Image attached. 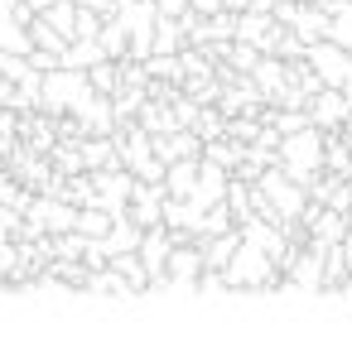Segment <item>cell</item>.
I'll use <instances>...</instances> for the list:
<instances>
[{
    "instance_id": "1",
    "label": "cell",
    "mask_w": 352,
    "mask_h": 337,
    "mask_svg": "<svg viewBox=\"0 0 352 337\" xmlns=\"http://www.w3.org/2000/svg\"><path fill=\"white\" fill-rule=\"evenodd\" d=\"M102 92L92 87V73H82V68H54V73H44V111L49 116H82L92 102H97Z\"/></svg>"
},
{
    "instance_id": "2",
    "label": "cell",
    "mask_w": 352,
    "mask_h": 337,
    "mask_svg": "<svg viewBox=\"0 0 352 337\" xmlns=\"http://www.w3.org/2000/svg\"><path fill=\"white\" fill-rule=\"evenodd\" d=\"M323 164H328L323 126H304V130H294V135L280 140V169L289 178H299L304 188H314V178H323Z\"/></svg>"
},
{
    "instance_id": "3",
    "label": "cell",
    "mask_w": 352,
    "mask_h": 337,
    "mask_svg": "<svg viewBox=\"0 0 352 337\" xmlns=\"http://www.w3.org/2000/svg\"><path fill=\"white\" fill-rule=\"evenodd\" d=\"M39 10H30L25 0L15 10H0V49L6 54H34V34H30V20Z\"/></svg>"
},
{
    "instance_id": "4",
    "label": "cell",
    "mask_w": 352,
    "mask_h": 337,
    "mask_svg": "<svg viewBox=\"0 0 352 337\" xmlns=\"http://www.w3.org/2000/svg\"><path fill=\"white\" fill-rule=\"evenodd\" d=\"M174 246H179V241H174L169 226H150L145 241H140V260H145L155 289H164V275H169V255H174Z\"/></svg>"
},
{
    "instance_id": "5",
    "label": "cell",
    "mask_w": 352,
    "mask_h": 337,
    "mask_svg": "<svg viewBox=\"0 0 352 337\" xmlns=\"http://www.w3.org/2000/svg\"><path fill=\"white\" fill-rule=\"evenodd\" d=\"M309 116H314V126H347V116H352V97L342 92V87H323L314 102H309Z\"/></svg>"
},
{
    "instance_id": "6",
    "label": "cell",
    "mask_w": 352,
    "mask_h": 337,
    "mask_svg": "<svg viewBox=\"0 0 352 337\" xmlns=\"http://www.w3.org/2000/svg\"><path fill=\"white\" fill-rule=\"evenodd\" d=\"M256 87L265 92V102H280L285 97V87H289V58H280V54H265L261 63H256Z\"/></svg>"
},
{
    "instance_id": "7",
    "label": "cell",
    "mask_w": 352,
    "mask_h": 337,
    "mask_svg": "<svg viewBox=\"0 0 352 337\" xmlns=\"http://www.w3.org/2000/svg\"><path fill=\"white\" fill-rule=\"evenodd\" d=\"M198 178H203V159H174L164 188H169V198H193L198 193Z\"/></svg>"
},
{
    "instance_id": "8",
    "label": "cell",
    "mask_w": 352,
    "mask_h": 337,
    "mask_svg": "<svg viewBox=\"0 0 352 337\" xmlns=\"http://www.w3.org/2000/svg\"><path fill=\"white\" fill-rule=\"evenodd\" d=\"M102 58H111L102 39H73V44H68V54H63V68H82V73H92Z\"/></svg>"
},
{
    "instance_id": "9",
    "label": "cell",
    "mask_w": 352,
    "mask_h": 337,
    "mask_svg": "<svg viewBox=\"0 0 352 337\" xmlns=\"http://www.w3.org/2000/svg\"><path fill=\"white\" fill-rule=\"evenodd\" d=\"M102 44H107V54L111 58H131V30H126V20L121 15H111L107 25H102V34H97Z\"/></svg>"
},
{
    "instance_id": "10",
    "label": "cell",
    "mask_w": 352,
    "mask_h": 337,
    "mask_svg": "<svg viewBox=\"0 0 352 337\" xmlns=\"http://www.w3.org/2000/svg\"><path fill=\"white\" fill-rule=\"evenodd\" d=\"M203 159H212V164H222V169H236V164L246 159V145H241V140H236V145H222V135H217V140H208Z\"/></svg>"
},
{
    "instance_id": "11",
    "label": "cell",
    "mask_w": 352,
    "mask_h": 337,
    "mask_svg": "<svg viewBox=\"0 0 352 337\" xmlns=\"http://www.w3.org/2000/svg\"><path fill=\"white\" fill-rule=\"evenodd\" d=\"M261 58H265V54H261L256 44H246V39H232V49H227V63H232L236 73H256Z\"/></svg>"
},
{
    "instance_id": "12",
    "label": "cell",
    "mask_w": 352,
    "mask_h": 337,
    "mask_svg": "<svg viewBox=\"0 0 352 337\" xmlns=\"http://www.w3.org/2000/svg\"><path fill=\"white\" fill-rule=\"evenodd\" d=\"M30 183H20V178H0V207H30L34 198L25 193Z\"/></svg>"
},
{
    "instance_id": "13",
    "label": "cell",
    "mask_w": 352,
    "mask_h": 337,
    "mask_svg": "<svg viewBox=\"0 0 352 337\" xmlns=\"http://www.w3.org/2000/svg\"><path fill=\"white\" fill-rule=\"evenodd\" d=\"M160 15H188V0H155Z\"/></svg>"
},
{
    "instance_id": "14",
    "label": "cell",
    "mask_w": 352,
    "mask_h": 337,
    "mask_svg": "<svg viewBox=\"0 0 352 337\" xmlns=\"http://www.w3.org/2000/svg\"><path fill=\"white\" fill-rule=\"evenodd\" d=\"M188 5H193L198 15H217V10L227 5V0H188Z\"/></svg>"
},
{
    "instance_id": "15",
    "label": "cell",
    "mask_w": 352,
    "mask_h": 337,
    "mask_svg": "<svg viewBox=\"0 0 352 337\" xmlns=\"http://www.w3.org/2000/svg\"><path fill=\"white\" fill-rule=\"evenodd\" d=\"M256 0H227V10H251Z\"/></svg>"
},
{
    "instance_id": "16",
    "label": "cell",
    "mask_w": 352,
    "mask_h": 337,
    "mask_svg": "<svg viewBox=\"0 0 352 337\" xmlns=\"http://www.w3.org/2000/svg\"><path fill=\"white\" fill-rule=\"evenodd\" d=\"M256 5H261V10H280V5H285V0H256Z\"/></svg>"
},
{
    "instance_id": "17",
    "label": "cell",
    "mask_w": 352,
    "mask_h": 337,
    "mask_svg": "<svg viewBox=\"0 0 352 337\" xmlns=\"http://www.w3.org/2000/svg\"><path fill=\"white\" fill-rule=\"evenodd\" d=\"M10 140H15V135H0V159H6V150H10Z\"/></svg>"
},
{
    "instance_id": "18",
    "label": "cell",
    "mask_w": 352,
    "mask_h": 337,
    "mask_svg": "<svg viewBox=\"0 0 352 337\" xmlns=\"http://www.w3.org/2000/svg\"><path fill=\"white\" fill-rule=\"evenodd\" d=\"M15 5H20V0H0V10H15Z\"/></svg>"
}]
</instances>
